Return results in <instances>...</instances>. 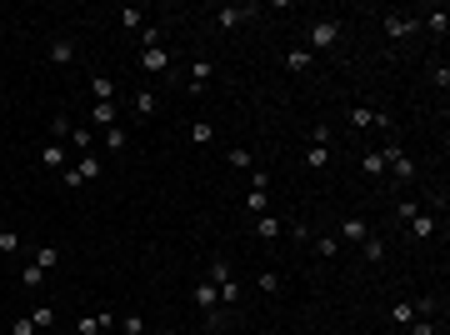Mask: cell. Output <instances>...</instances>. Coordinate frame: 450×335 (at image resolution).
<instances>
[{"label":"cell","mask_w":450,"mask_h":335,"mask_svg":"<svg viewBox=\"0 0 450 335\" xmlns=\"http://www.w3.org/2000/svg\"><path fill=\"white\" fill-rule=\"evenodd\" d=\"M205 276H210V285L221 290V305H241V280L230 276V260H225V256H210V270H205Z\"/></svg>","instance_id":"1"},{"label":"cell","mask_w":450,"mask_h":335,"mask_svg":"<svg viewBox=\"0 0 450 335\" xmlns=\"http://www.w3.org/2000/svg\"><path fill=\"white\" fill-rule=\"evenodd\" d=\"M340 40H346V26H340L335 15H320L315 26H310V46H306V50H310V55H315V50L326 55V50H335V46H340Z\"/></svg>","instance_id":"2"},{"label":"cell","mask_w":450,"mask_h":335,"mask_svg":"<svg viewBox=\"0 0 450 335\" xmlns=\"http://www.w3.org/2000/svg\"><path fill=\"white\" fill-rule=\"evenodd\" d=\"M350 125H355V131H385V135L395 131V120L380 115V111H371V106H350Z\"/></svg>","instance_id":"3"},{"label":"cell","mask_w":450,"mask_h":335,"mask_svg":"<svg viewBox=\"0 0 450 335\" xmlns=\"http://www.w3.org/2000/svg\"><path fill=\"white\" fill-rule=\"evenodd\" d=\"M380 160H385V171H391L395 180H415V160L400 151V145H385L380 151Z\"/></svg>","instance_id":"4"},{"label":"cell","mask_w":450,"mask_h":335,"mask_svg":"<svg viewBox=\"0 0 450 335\" xmlns=\"http://www.w3.org/2000/svg\"><path fill=\"white\" fill-rule=\"evenodd\" d=\"M250 15H261V6H216V26L235 30V26H245Z\"/></svg>","instance_id":"5"},{"label":"cell","mask_w":450,"mask_h":335,"mask_svg":"<svg viewBox=\"0 0 450 335\" xmlns=\"http://www.w3.org/2000/svg\"><path fill=\"white\" fill-rule=\"evenodd\" d=\"M380 26H385V35H391V40H411V35L420 30V20H415V15H385Z\"/></svg>","instance_id":"6"},{"label":"cell","mask_w":450,"mask_h":335,"mask_svg":"<svg viewBox=\"0 0 450 335\" xmlns=\"http://www.w3.org/2000/svg\"><path fill=\"white\" fill-rule=\"evenodd\" d=\"M75 35H55L50 40V50H46V60H50V66H71V60H75Z\"/></svg>","instance_id":"7"},{"label":"cell","mask_w":450,"mask_h":335,"mask_svg":"<svg viewBox=\"0 0 450 335\" xmlns=\"http://www.w3.org/2000/svg\"><path fill=\"white\" fill-rule=\"evenodd\" d=\"M91 95H95V106H115V80L105 70H95L91 75Z\"/></svg>","instance_id":"8"},{"label":"cell","mask_w":450,"mask_h":335,"mask_svg":"<svg viewBox=\"0 0 450 335\" xmlns=\"http://www.w3.org/2000/svg\"><path fill=\"white\" fill-rule=\"evenodd\" d=\"M40 165H46V171H66V140H46V145H40Z\"/></svg>","instance_id":"9"},{"label":"cell","mask_w":450,"mask_h":335,"mask_svg":"<svg viewBox=\"0 0 450 335\" xmlns=\"http://www.w3.org/2000/svg\"><path fill=\"white\" fill-rule=\"evenodd\" d=\"M366 236H371V225L360 220V216H346V220H340V236H335V240H350V245H360Z\"/></svg>","instance_id":"10"},{"label":"cell","mask_w":450,"mask_h":335,"mask_svg":"<svg viewBox=\"0 0 450 335\" xmlns=\"http://www.w3.org/2000/svg\"><path fill=\"white\" fill-rule=\"evenodd\" d=\"M310 66H315V55H310L306 46H290V50H285V70H290V75H306Z\"/></svg>","instance_id":"11"},{"label":"cell","mask_w":450,"mask_h":335,"mask_svg":"<svg viewBox=\"0 0 450 335\" xmlns=\"http://www.w3.org/2000/svg\"><path fill=\"white\" fill-rule=\"evenodd\" d=\"M140 70H145V75H165V70H170V55H165L160 46H156V50H140Z\"/></svg>","instance_id":"12"},{"label":"cell","mask_w":450,"mask_h":335,"mask_svg":"<svg viewBox=\"0 0 450 335\" xmlns=\"http://www.w3.org/2000/svg\"><path fill=\"white\" fill-rule=\"evenodd\" d=\"M210 80H216V66H210V60L200 55V60H196V66H190V90H196V95H200V90L210 86Z\"/></svg>","instance_id":"13"},{"label":"cell","mask_w":450,"mask_h":335,"mask_svg":"<svg viewBox=\"0 0 450 335\" xmlns=\"http://www.w3.org/2000/svg\"><path fill=\"white\" fill-rule=\"evenodd\" d=\"M420 30H431V35H445V30H450V15H445V6L425 10V15H420Z\"/></svg>","instance_id":"14"},{"label":"cell","mask_w":450,"mask_h":335,"mask_svg":"<svg viewBox=\"0 0 450 335\" xmlns=\"http://www.w3.org/2000/svg\"><path fill=\"white\" fill-rule=\"evenodd\" d=\"M196 305L205 310V316H210V310H221V290L210 285V280H200V285H196Z\"/></svg>","instance_id":"15"},{"label":"cell","mask_w":450,"mask_h":335,"mask_svg":"<svg viewBox=\"0 0 450 335\" xmlns=\"http://www.w3.org/2000/svg\"><path fill=\"white\" fill-rule=\"evenodd\" d=\"M131 95H135L131 106H135V115H140V120L156 115V90H150V86H140V90H131Z\"/></svg>","instance_id":"16"},{"label":"cell","mask_w":450,"mask_h":335,"mask_svg":"<svg viewBox=\"0 0 450 335\" xmlns=\"http://www.w3.org/2000/svg\"><path fill=\"white\" fill-rule=\"evenodd\" d=\"M330 160H335V155H330V145H320V140H310V151H306V165H310V171H326Z\"/></svg>","instance_id":"17"},{"label":"cell","mask_w":450,"mask_h":335,"mask_svg":"<svg viewBox=\"0 0 450 335\" xmlns=\"http://www.w3.org/2000/svg\"><path fill=\"white\" fill-rule=\"evenodd\" d=\"M411 236H415V240H431V236H435V216L415 211V216H411Z\"/></svg>","instance_id":"18"},{"label":"cell","mask_w":450,"mask_h":335,"mask_svg":"<svg viewBox=\"0 0 450 335\" xmlns=\"http://www.w3.org/2000/svg\"><path fill=\"white\" fill-rule=\"evenodd\" d=\"M190 145H200V151H205V145H216V125L196 120V125H190Z\"/></svg>","instance_id":"19"},{"label":"cell","mask_w":450,"mask_h":335,"mask_svg":"<svg viewBox=\"0 0 450 335\" xmlns=\"http://www.w3.org/2000/svg\"><path fill=\"white\" fill-rule=\"evenodd\" d=\"M100 140H105V151H111V155H120L125 145H131V135H125L120 125H111V131H100Z\"/></svg>","instance_id":"20"},{"label":"cell","mask_w":450,"mask_h":335,"mask_svg":"<svg viewBox=\"0 0 450 335\" xmlns=\"http://www.w3.org/2000/svg\"><path fill=\"white\" fill-rule=\"evenodd\" d=\"M71 171L80 175V185H85V180H95V175H100V155H80V160L71 165Z\"/></svg>","instance_id":"21"},{"label":"cell","mask_w":450,"mask_h":335,"mask_svg":"<svg viewBox=\"0 0 450 335\" xmlns=\"http://www.w3.org/2000/svg\"><path fill=\"white\" fill-rule=\"evenodd\" d=\"M411 320H415V305H411V300H395V305H391V325H395V330H405Z\"/></svg>","instance_id":"22"},{"label":"cell","mask_w":450,"mask_h":335,"mask_svg":"<svg viewBox=\"0 0 450 335\" xmlns=\"http://www.w3.org/2000/svg\"><path fill=\"white\" fill-rule=\"evenodd\" d=\"M225 160L235 165V171H255V155L245 151V145H230V151H225Z\"/></svg>","instance_id":"23"},{"label":"cell","mask_w":450,"mask_h":335,"mask_svg":"<svg viewBox=\"0 0 450 335\" xmlns=\"http://www.w3.org/2000/svg\"><path fill=\"white\" fill-rule=\"evenodd\" d=\"M255 236H261V240H275V236H281V216H261V220H255Z\"/></svg>","instance_id":"24"},{"label":"cell","mask_w":450,"mask_h":335,"mask_svg":"<svg viewBox=\"0 0 450 335\" xmlns=\"http://www.w3.org/2000/svg\"><path fill=\"white\" fill-rule=\"evenodd\" d=\"M66 145H75V151H80V155H91V145H95V135H91V131H85V125H75V131H71V140H66Z\"/></svg>","instance_id":"25"},{"label":"cell","mask_w":450,"mask_h":335,"mask_svg":"<svg viewBox=\"0 0 450 335\" xmlns=\"http://www.w3.org/2000/svg\"><path fill=\"white\" fill-rule=\"evenodd\" d=\"M30 320H35V330H55V305H35Z\"/></svg>","instance_id":"26"},{"label":"cell","mask_w":450,"mask_h":335,"mask_svg":"<svg viewBox=\"0 0 450 335\" xmlns=\"http://www.w3.org/2000/svg\"><path fill=\"white\" fill-rule=\"evenodd\" d=\"M91 125H95V131H111V125H115V106H95L91 111Z\"/></svg>","instance_id":"27"},{"label":"cell","mask_w":450,"mask_h":335,"mask_svg":"<svg viewBox=\"0 0 450 335\" xmlns=\"http://www.w3.org/2000/svg\"><path fill=\"white\" fill-rule=\"evenodd\" d=\"M360 245H366V260H371V265H380V260H385V240H380V236H366Z\"/></svg>","instance_id":"28"},{"label":"cell","mask_w":450,"mask_h":335,"mask_svg":"<svg viewBox=\"0 0 450 335\" xmlns=\"http://www.w3.org/2000/svg\"><path fill=\"white\" fill-rule=\"evenodd\" d=\"M40 280H46V270H40L35 260H30L26 270H20V285H26V290H40Z\"/></svg>","instance_id":"29"},{"label":"cell","mask_w":450,"mask_h":335,"mask_svg":"<svg viewBox=\"0 0 450 335\" xmlns=\"http://www.w3.org/2000/svg\"><path fill=\"white\" fill-rule=\"evenodd\" d=\"M120 26H125V30H140V26H145V10H140V6H125V10H120Z\"/></svg>","instance_id":"30"},{"label":"cell","mask_w":450,"mask_h":335,"mask_svg":"<svg viewBox=\"0 0 450 335\" xmlns=\"http://www.w3.org/2000/svg\"><path fill=\"white\" fill-rule=\"evenodd\" d=\"M245 211L265 216V211H270V195H265V191H245Z\"/></svg>","instance_id":"31"},{"label":"cell","mask_w":450,"mask_h":335,"mask_svg":"<svg viewBox=\"0 0 450 335\" xmlns=\"http://www.w3.org/2000/svg\"><path fill=\"white\" fill-rule=\"evenodd\" d=\"M71 131H75L71 115H55V120H50V135H55V140H71Z\"/></svg>","instance_id":"32"},{"label":"cell","mask_w":450,"mask_h":335,"mask_svg":"<svg viewBox=\"0 0 450 335\" xmlns=\"http://www.w3.org/2000/svg\"><path fill=\"white\" fill-rule=\"evenodd\" d=\"M140 46L156 50V46H160V26H150V20H145V26H140Z\"/></svg>","instance_id":"33"},{"label":"cell","mask_w":450,"mask_h":335,"mask_svg":"<svg viewBox=\"0 0 450 335\" xmlns=\"http://www.w3.org/2000/svg\"><path fill=\"white\" fill-rule=\"evenodd\" d=\"M55 260H60V250H55V245H40V250H35V265H40V270H50Z\"/></svg>","instance_id":"34"},{"label":"cell","mask_w":450,"mask_h":335,"mask_svg":"<svg viewBox=\"0 0 450 335\" xmlns=\"http://www.w3.org/2000/svg\"><path fill=\"white\" fill-rule=\"evenodd\" d=\"M315 256H326V260L340 256V240H335V236H320V240H315Z\"/></svg>","instance_id":"35"},{"label":"cell","mask_w":450,"mask_h":335,"mask_svg":"<svg viewBox=\"0 0 450 335\" xmlns=\"http://www.w3.org/2000/svg\"><path fill=\"white\" fill-rule=\"evenodd\" d=\"M255 285H261L265 296H275V290H281V276H275V270H261V280H255Z\"/></svg>","instance_id":"36"},{"label":"cell","mask_w":450,"mask_h":335,"mask_svg":"<svg viewBox=\"0 0 450 335\" xmlns=\"http://www.w3.org/2000/svg\"><path fill=\"white\" fill-rule=\"evenodd\" d=\"M360 165H366V175H385V160H380V151H371Z\"/></svg>","instance_id":"37"},{"label":"cell","mask_w":450,"mask_h":335,"mask_svg":"<svg viewBox=\"0 0 450 335\" xmlns=\"http://www.w3.org/2000/svg\"><path fill=\"white\" fill-rule=\"evenodd\" d=\"M405 335H435V325H431V320H425V316H415L411 325H405Z\"/></svg>","instance_id":"38"},{"label":"cell","mask_w":450,"mask_h":335,"mask_svg":"<svg viewBox=\"0 0 450 335\" xmlns=\"http://www.w3.org/2000/svg\"><path fill=\"white\" fill-rule=\"evenodd\" d=\"M250 191H270V171H261V165H255V171H250Z\"/></svg>","instance_id":"39"},{"label":"cell","mask_w":450,"mask_h":335,"mask_svg":"<svg viewBox=\"0 0 450 335\" xmlns=\"http://www.w3.org/2000/svg\"><path fill=\"white\" fill-rule=\"evenodd\" d=\"M411 305H415V316H425V320L435 316V296H420V300H411Z\"/></svg>","instance_id":"40"},{"label":"cell","mask_w":450,"mask_h":335,"mask_svg":"<svg viewBox=\"0 0 450 335\" xmlns=\"http://www.w3.org/2000/svg\"><path fill=\"white\" fill-rule=\"evenodd\" d=\"M100 330V316H80V325H75V335H95Z\"/></svg>","instance_id":"41"},{"label":"cell","mask_w":450,"mask_h":335,"mask_svg":"<svg viewBox=\"0 0 450 335\" xmlns=\"http://www.w3.org/2000/svg\"><path fill=\"white\" fill-rule=\"evenodd\" d=\"M10 335H40V330H35V320H30V316H20V320L10 325Z\"/></svg>","instance_id":"42"},{"label":"cell","mask_w":450,"mask_h":335,"mask_svg":"<svg viewBox=\"0 0 450 335\" xmlns=\"http://www.w3.org/2000/svg\"><path fill=\"white\" fill-rule=\"evenodd\" d=\"M0 250H6V256H10V250H20V236H15V230H0Z\"/></svg>","instance_id":"43"},{"label":"cell","mask_w":450,"mask_h":335,"mask_svg":"<svg viewBox=\"0 0 450 335\" xmlns=\"http://www.w3.org/2000/svg\"><path fill=\"white\" fill-rule=\"evenodd\" d=\"M431 80H435V86L445 90V86H450V66H431Z\"/></svg>","instance_id":"44"},{"label":"cell","mask_w":450,"mask_h":335,"mask_svg":"<svg viewBox=\"0 0 450 335\" xmlns=\"http://www.w3.org/2000/svg\"><path fill=\"white\" fill-rule=\"evenodd\" d=\"M125 335H145V320L140 316H125Z\"/></svg>","instance_id":"45"},{"label":"cell","mask_w":450,"mask_h":335,"mask_svg":"<svg viewBox=\"0 0 450 335\" xmlns=\"http://www.w3.org/2000/svg\"><path fill=\"white\" fill-rule=\"evenodd\" d=\"M46 335H66V330H46Z\"/></svg>","instance_id":"46"}]
</instances>
